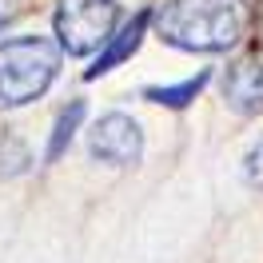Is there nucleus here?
<instances>
[{"mask_svg": "<svg viewBox=\"0 0 263 263\" xmlns=\"http://www.w3.org/2000/svg\"><path fill=\"white\" fill-rule=\"evenodd\" d=\"M88 152L96 156L100 164H112V167H132L140 164L144 156V132L140 124L124 112H108L100 116L92 132H88Z\"/></svg>", "mask_w": 263, "mask_h": 263, "instance_id": "obj_4", "label": "nucleus"}, {"mask_svg": "<svg viewBox=\"0 0 263 263\" xmlns=\"http://www.w3.org/2000/svg\"><path fill=\"white\" fill-rule=\"evenodd\" d=\"M24 167H28V148L20 140L0 144V176H20Z\"/></svg>", "mask_w": 263, "mask_h": 263, "instance_id": "obj_9", "label": "nucleus"}, {"mask_svg": "<svg viewBox=\"0 0 263 263\" xmlns=\"http://www.w3.org/2000/svg\"><path fill=\"white\" fill-rule=\"evenodd\" d=\"M144 28H148V12H140L136 20H128V24H124V28H120V32H116L112 40L104 44V52L96 56V64L88 68L84 76H88V80H96V76H104V72H112L116 64H124L132 52L140 48V40H144Z\"/></svg>", "mask_w": 263, "mask_h": 263, "instance_id": "obj_6", "label": "nucleus"}, {"mask_svg": "<svg viewBox=\"0 0 263 263\" xmlns=\"http://www.w3.org/2000/svg\"><path fill=\"white\" fill-rule=\"evenodd\" d=\"M203 84H208V72H199V76H192V80L176 84V88H148L144 96L156 100V104H167V108H183V104H192V100L199 96Z\"/></svg>", "mask_w": 263, "mask_h": 263, "instance_id": "obj_7", "label": "nucleus"}, {"mask_svg": "<svg viewBox=\"0 0 263 263\" xmlns=\"http://www.w3.org/2000/svg\"><path fill=\"white\" fill-rule=\"evenodd\" d=\"M120 24L116 0H60L56 8V40L68 56H88L112 40Z\"/></svg>", "mask_w": 263, "mask_h": 263, "instance_id": "obj_3", "label": "nucleus"}, {"mask_svg": "<svg viewBox=\"0 0 263 263\" xmlns=\"http://www.w3.org/2000/svg\"><path fill=\"white\" fill-rule=\"evenodd\" d=\"M243 172H247V183L263 192V136L251 144V152H247V160H243Z\"/></svg>", "mask_w": 263, "mask_h": 263, "instance_id": "obj_10", "label": "nucleus"}, {"mask_svg": "<svg viewBox=\"0 0 263 263\" xmlns=\"http://www.w3.org/2000/svg\"><path fill=\"white\" fill-rule=\"evenodd\" d=\"M219 88H223L228 108H235L243 116L259 112L263 108V48H251L239 60H231L223 80H219Z\"/></svg>", "mask_w": 263, "mask_h": 263, "instance_id": "obj_5", "label": "nucleus"}, {"mask_svg": "<svg viewBox=\"0 0 263 263\" xmlns=\"http://www.w3.org/2000/svg\"><path fill=\"white\" fill-rule=\"evenodd\" d=\"M60 44L44 36H16L0 44V108H20L44 96L60 72Z\"/></svg>", "mask_w": 263, "mask_h": 263, "instance_id": "obj_2", "label": "nucleus"}, {"mask_svg": "<svg viewBox=\"0 0 263 263\" xmlns=\"http://www.w3.org/2000/svg\"><path fill=\"white\" fill-rule=\"evenodd\" d=\"M243 28V0H167L156 12L160 40L183 52H228Z\"/></svg>", "mask_w": 263, "mask_h": 263, "instance_id": "obj_1", "label": "nucleus"}, {"mask_svg": "<svg viewBox=\"0 0 263 263\" xmlns=\"http://www.w3.org/2000/svg\"><path fill=\"white\" fill-rule=\"evenodd\" d=\"M16 12H20V0H0V32L16 20Z\"/></svg>", "mask_w": 263, "mask_h": 263, "instance_id": "obj_11", "label": "nucleus"}, {"mask_svg": "<svg viewBox=\"0 0 263 263\" xmlns=\"http://www.w3.org/2000/svg\"><path fill=\"white\" fill-rule=\"evenodd\" d=\"M80 120H84V104H80V100H72L64 112H60V120H56V132H52V144H48V164H52V160H60V152L68 148V140H72V132H76Z\"/></svg>", "mask_w": 263, "mask_h": 263, "instance_id": "obj_8", "label": "nucleus"}]
</instances>
